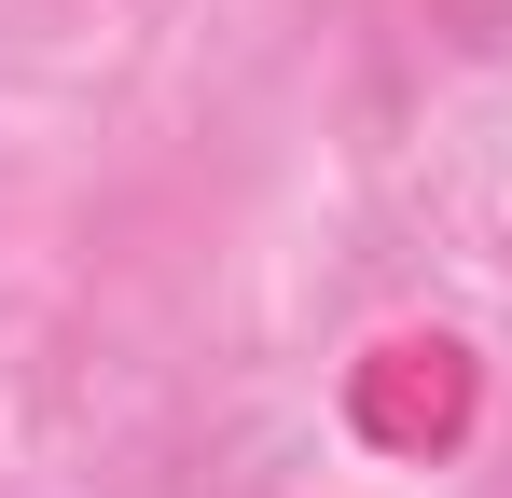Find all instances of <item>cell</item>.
<instances>
[{
    "mask_svg": "<svg viewBox=\"0 0 512 498\" xmlns=\"http://www.w3.org/2000/svg\"><path fill=\"white\" fill-rule=\"evenodd\" d=\"M346 415H360L388 457L457 443V429H471V346H457V332H402V346H374L360 388H346Z\"/></svg>",
    "mask_w": 512,
    "mask_h": 498,
    "instance_id": "obj_1",
    "label": "cell"
},
{
    "mask_svg": "<svg viewBox=\"0 0 512 498\" xmlns=\"http://www.w3.org/2000/svg\"><path fill=\"white\" fill-rule=\"evenodd\" d=\"M416 14L457 42V56H499V42H512V0H416Z\"/></svg>",
    "mask_w": 512,
    "mask_h": 498,
    "instance_id": "obj_2",
    "label": "cell"
}]
</instances>
